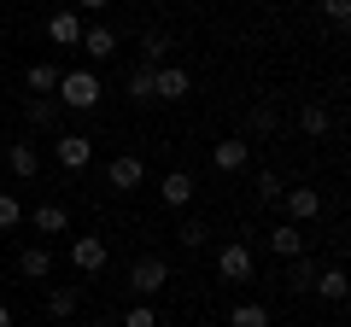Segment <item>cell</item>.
<instances>
[{
  "instance_id": "1",
  "label": "cell",
  "mask_w": 351,
  "mask_h": 327,
  "mask_svg": "<svg viewBox=\"0 0 351 327\" xmlns=\"http://www.w3.org/2000/svg\"><path fill=\"white\" fill-rule=\"evenodd\" d=\"M53 100H59L64 112H94V105L106 100L100 70H59V88H53Z\"/></svg>"
},
{
  "instance_id": "2",
  "label": "cell",
  "mask_w": 351,
  "mask_h": 327,
  "mask_svg": "<svg viewBox=\"0 0 351 327\" xmlns=\"http://www.w3.org/2000/svg\"><path fill=\"white\" fill-rule=\"evenodd\" d=\"M164 287H170V263H164V257L147 252V257L129 263V298H135V304H152Z\"/></svg>"
},
{
  "instance_id": "3",
  "label": "cell",
  "mask_w": 351,
  "mask_h": 327,
  "mask_svg": "<svg viewBox=\"0 0 351 327\" xmlns=\"http://www.w3.org/2000/svg\"><path fill=\"white\" fill-rule=\"evenodd\" d=\"M252 275H258V257H252V246H240V239L217 246V280H228V287H246Z\"/></svg>"
},
{
  "instance_id": "4",
  "label": "cell",
  "mask_w": 351,
  "mask_h": 327,
  "mask_svg": "<svg viewBox=\"0 0 351 327\" xmlns=\"http://www.w3.org/2000/svg\"><path fill=\"white\" fill-rule=\"evenodd\" d=\"M106 263H112V246H106L100 234H76L71 239V269L76 275H100Z\"/></svg>"
},
{
  "instance_id": "5",
  "label": "cell",
  "mask_w": 351,
  "mask_h": 327,
  "mask_svg": "<svg viewBox=\"0 0 351 327\" xmlns=\"http://www.w3.org/2000/svg\"><path fill=\"white\" fill-rule=\"evenodd\" d=\"M53 158H59V170L82 176L88 164H94V140L88 135H53Z\"/></svg>"
},
{
  "instance_id": "6",
  "label": "cell",
  "mask_w": 351,
  "mask_h": 327,
  "mask_svg": "<svg viewBox=\"0 0 351 327\" xmlns=\"http://www.w3.org/2000/svg\"><path fill=\"white\" fill-rule=\"evenodd\" d=\"M246 164H252V140L246 135H228V140L211 146V170H217V176H240Z\"/></svg>"
},
{
  "instance_id": "7",
  "label": "cell",
  "mask_w": 351,
  "mask_h": 327,
  "mask_svg": "<svg viewBox=\"0 0 351 327\" xmlns=\"http://www.w3.org/2000/svg\"><path fill=\"white\" fill-rule=\"evenodd\" d=\"M141 181H147V164H141L135 152H117V158L106 164V187L112 193H135Z\"/></svg>"
},
{
  "instance_id": "8",
  "label": "cell",
  "mask_w": 351,
  "mask_h": 327,
  "mask_svg": "<svg viewBox=\"0 0 351 327\" xmlns=\"http://www.w3.org/2000/svg\"><path fill=\"white\" fill-rule=\"evenodd\" d=\"M188 94H193V76L182 64H158L152 70V100H188Z\"/></svg>"
},
{
  "instance_id": "9",
  "label": "cell",
  "mask_w": 351,
  "mask_h": 327,
  "mask_svg": "<svg viewBox=\"0 0 351 327\" xmlns=\"http://www.w3.org/2000/svg\"><path fill=\"white\" fill-rule=\"evenodd\" d=\"M281 205H287V222H316V216H322V193L316 187H293L287 181V193H281Z\"/></svg>"
},
{
  "instance_id": "10",
  "label": "cell",
  "mask_w": 351,
  "mask_h": 327,
  "mask_svg": "<svg viewBox=\"0 0 351 327\" xmlns=\"http://www.w3.org/2000/svg\"><path fill=\"white\" fill-rule=\"evenodd\" d=\"M193 193H199V181H193L188 170H170V176L158 181V199L170 205V211H188V205H193Z\"/></svg>"
},
{
  "instance_id": "11",
  "label": "cell",
  "mask_w": 351,
  "mask_h": 327,
  "mask_svg": "<svg viewBox=\"0 0 351 327\" xmlns=\"http://www.w3.org/2000/svg\"><path fill=\"white\" fill-rule=\"evenodd\" d=\"M76 47H82V59H88V64H106V59L117 53V29H106V24H88Z\"/></svg>"
},
{
  "instance_id": "12",
  "label": "cell",
  "mask_w": 351,
  "mask_h": 327,
  "mask_svg": "<svg viewBox=\"0 0 351 327\" xmlns=\"http://www.w3.org/2000/svg\"><path fill=\"white\" fill-rule=\"evenodd\" d=\"M47 41H53V47H76V41H82V12L59 6V12L47 18Z\"/></svg>"
},
{
  "instance_id": "13",
  "label": "cell",
  "mask_w": 351,
  "mask_h": 327,
  "mask_svg": "<svg viewBox=\"0 0 351 327\" xmlns=\"http://www.w3.org/2000/svg\"><path fill=\"white\" fill-rule=\"evenodd\" d=\"M59 117H64V105L53 100V94H29L24 100V123L29 129H59Z\"/></svg>"
},
{
  "instance_id": "14",
  "label": "cell",
  "mask_w": 351,
  "mask_h": 327,
  "mask_svg": "<svg viewBox=\"0 0 351 327\" xmlns=\"http://www.w3.org/2000/svg\"><path fill=\"white\" fill-rule=\"evenodd\" d=\"M6 170H12L18 181H36L41 176V152L29 146V140H12V146H6Z\"/></svg>"
},
{
  "instance_id": "15",
  "label": "cell",
  "mask_w": 351,
  "mask_h": 327,
  "mask_svg": "<svg viewBox=\"0 0 351 327\" xmlns=\"http://www.w3.org/2000/svg\"><path fill=\"white\" fill-rule=\"evenodd\" d=\"M316 298H322V304H346V292H351V280H346V269H339V263H328V269H316Z\"/></svg>"
},
{
  "instance_id": "16",
  "label": "cell",
  "mask_w": 351,
  "mask_h": 327,
  "mask_svg": "<svg viewBox=\"0 0 351 327\" xmlns=\"http://www.w3.org/2000/svg\"><path fill=\"white\" fill-rule=\"evenodd\" d=\"M269 252L276 257H304V228L299 222H276L269 228Z\"/></svg>"
},
{
  "instance_id": "17",
  "label": "cell",
  "mask_w": 351,
  "mask_h": 327,
  "mask_svg": "<svg viewBox=\"0 0 351 327\" xmlns=\"http://www.w3.org/2000/svg\"><path fill=\"white\" fill-rule=\"evenodd\" d=\"M18 275L24 280H47L53 275V252L47 246H24V252H18Z\"/></svg>"
},
{
  "instance_id": "18",
  "label": "cell",
  "mask_w": 351,
  "mask_h": 327,
  "mask_svg": "<svg viewBox=\"0 0 351 327\" xmlns=\"http://www.w3.org/2000/svg\"><path fill=\"white\" fill-rule=\"evenodd\" d=\"M29 222H36V234H64L71 228V211L64 205H36V211H24Z\"/></svg>"
},
{
  "instance_id": "19",
  "label": "cell",
  "mask_w": 351,
  "mask_h": 327,
  "mask_svg": "<svg viewBox=\"0 0 351 327\" xmlns=\"http://www.w3.org/2000/svg\"><path fill=\"white\" fill-rule=\"evenodd\" d=\"M76 310H82V287H53L47 292V315L53 322H71Z\"/></svg>"
},
{
  "instance_id": "20",
  "label": "cell",
  "mask_w": 351,
  "mask_h": 327,
  "mask_svg": "<svg viewBox=\"0 0 351 327\" xmlns=\"http://www.w3.org/2000/svg\"><path fill=\"white\" fill-rule=\"evenodd\" d=\"M24 88H29V94H53V88H59V64L36 59V64L24 70Z\"/></svg>"
},
{
  "instance_id": "21",
  "label": "cell",
  "mask_w": 351,
  "mask_h": 327,
  "mask_svg": "<svg viewBox=\"0 0 351 327\" xmlns=\"http://www.w3.org/2000/svg\"><path fill=\"white\" fill-rule=\"evenodd\" d=\"M299 129H304V135H311V140H322L328 135V129H334V117H328V105H299Z\"/></svg>"
},
{
  "instance_id": "22",
  "label": "cell",
  "mask_w": 351,
  "mask_h": 327,
  "mask_svg": "<svg viewBox=\"0 0 351 327\" xmlns=\"http://www.w3.org/2000/svg\"><path fill=\"white\" fill-rule=\"evenodd\" d=\"M141 64H170V36L164 29H147L141 36Z\"/></svg>"
},
{
  "instance_id": "23",
  "label": "cell",
  "mask_w": 351,
  "mask_h": 327,
  "mask_svg": "<svg viewBox=\"0 0 351 327\" xmlns=\"http://www.w3.org/2000/svg\"><path fill=\"white\" fill-rule=\"evenodd\" d=\"M228 327H269V304H234V310H228Z\"/></svg>"
},
{
  "instance_id": "24",
  "label": "cell",
  "mask_w": 351,
  "mask_h": 327,
  "mask_svg": "<svg viewBox=\"0 0 351 327\" xmlns=\"http://www.w3.org/2000/svg\"><path fill=\"white\" fill-rule=\"evenodd\" d=\"M287 263H293L287 269V287L293 292H311L316 287V257H287Z\"/></svg>"
},
{
  "instance_id": "25",
  "label": "cell",
  "mask_w": 351,
  "mask_h": 327,
  "mask_svg": "<svg viewBox=\"0 0 351 327\" xmlns=\"http://www.w3.org/2000/svg\"><path fill=\"white\" fill-rule=\"evenodd\" d=\"M152 70H158V64H135V70H129V100L152 105Z\"/></svg>"
},
{
  "instance_id": "26",
  "label": "cell",
  "mask_w": 351,
  "mask_h": 327,
  "mask_svg": "<svg viewBox=\"0 0 351 327\" xmlns=\"http://www.w3.org/2000/svg\"><path fill=\"white\" fill-rule=\"evenodd\" d=\"M176 239H182V246H188V252H199L205 239H211V222H199V216H188V222L176 228Z\"/></svg>"
},
{
  "instance_id": "27",
  "label": "cell",
  "mask_w": 351,
  "mask_h": 327,
  "mask_svg": "<svg viewBox=\"0 0 351 327\" xmlns=\"http://www.w3.org/2000/svg\"><path fill=\"white\" fill-rule=\"evenodd\" d=\"M18 222H24V199L18 193H0V234H12Z\"/></svg>"
},
{
  "instance_id": "28",
  "label": "cell",
  "mask_w": 351,
  "mask_h": 327,
  "mask_svg": "<svg viewBox=\"0 0 351 327\" xmlns=\"http://www.w3.org/2000/svg\"><path fill=\"white\" fill-rule=\"evenodd\" d=\"M246 129H252V135H276V129H281V112H276V105H258V112L246 117Z\"/></svg>"
},
{
  "instance_id": "29",
  "label": "cell",
  "mask_w": 351,
  "mask_h": 327,
  "mask_svg": "<svg viewBox=\"0 0 351 327\" xmlns=\"http://www.w3.org/2000/svg\"><path fill=\"white\" fill-rule=\"evenodd\" d=\"M281 193H287V181H281L276 170H263V176H258V199L263 205H281Z\"/></svg>"
},
{
  "instance_id": "30",
  "label": "cell",
  "mask_w": 351,
  "mask_h": 327,
  "mask_svg": "<svg viewBox=\"0 0 351 327\" xmlns=\"http://www.w3.org/2000/svg\"><path fill=\"white\" fill-rule=\"evenodd\" d=\"M123 327H158V310H152V304H129V310H123Z\"/></svg>"
},
{
  "instance_id": "31",
  "label": "cell",
  "mask_w": 351,
  "mask_h": 327,
  "mask_svg": "<svg viewBox=\"0 0 351 327\" xmlns=\"http://www.w3.org/2000/svg\"><path fill=\"white\" fill-rule=\"evenodd\" d=\"M322 12L334 18V24H346V18H351V0H322Z\"/></svg>"
},
{
  "instance_id": "32",
  "label": "cell",
  "mask_w": 351,
  "mask_h": 327,
  "mask_svg": "<svg viewBox=\"0 0 351 327\" xmlns=\"http://www.w3.org/2000/svg\"><path fill=\"white\" fill-rule=\"evenodd\" d=\"M106 6H112V0H76L71 12H106Z\"/></svg>"
},
{
  "instance_id": "33",
  "label": "cell",
  "mask_w": 351,
  "mask_h": 327,
  "mask_svg": "<svg viewBox=\"0 0 351 327\" xmlns=\"http://www.w3.org/2000/svg\"><path fill=\"white\" fill-rule=\"evenodd\" d=\"M0 327H12V304L6 298H0Z\"/></svg>"
}]
</instances>
